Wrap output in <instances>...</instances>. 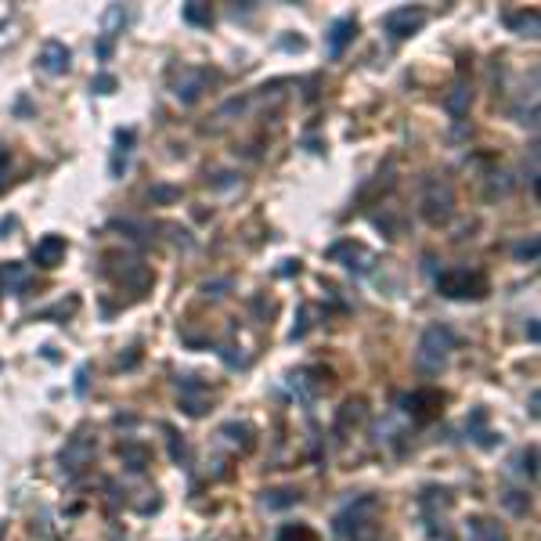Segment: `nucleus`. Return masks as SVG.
I'll return each mask as SVG.
<instances>
[{
    "label": "nucleus",
    "mask_w": 541,
    "mask_h": 541,
    "mask_svg": "<svg viewBox=\"0 0 541 541\" xmlns=\"http://www.w3.org/2000/svg\"><path fill=\"white\" fill-rule=\"evenodd\" d=\"M167 437H170V455H174V462H177V466H188V441L181 437L174 426H167Z\"/></svg>",
    "instance_id": "nucleus-25"
},
{
    "label": "nucleus",
    "mask_w": 541,
    "mask_h": 541,
    "mask_svg": "<svg viewBox=\"0 0 541 541\" xmlns=\"http://www.w3.org/2000/svg\"><path fill=\"white\" fill-rule=\"evenodd\" d=\"M422 26H426V11H419V8H397V11H390V15L383 19V29H387L394 40H408V36H415Z\"/></svg>",
    "instance_id": "nucleus-8"
},
{
    "label": "nucleus",
    "mask_w": 541,
    "mask_h": 541,
    "mask_svg": "<svg viewBox=\"0 0 541 541\" xmlns=\"http://www.w3.org/2000/svg\"><path fill=\"white\" fill-rule=\"evenodd\" d=\"M112 228H116V231H127V238H134V242H145V238L152 235L145 224H134V221H116Z\"/></svg>",
    "instance_id": "nucleus-28"
},
{
    "label": "nucleus",
    "mask_w": 541,
    "mask_h": 541,
    "mask_svg": "<svg viewBox=\"0 0 541 541\" xmlns=\"http://www.w3.org/2000/svg\"><path fill=\"white\" fill-rule=\"evenodd\" d=\"M375 513H379V502L372 495L350 502L336 516V534H343L347 541H375Z\"/></svg>",
    "instance_id": "nucleus-2"
},
{
    "label": "nucleus",
    "mask_w": 541,
    "mask_h": 541,
    "mask_svg": "<svg viewBox=\"0 0 541 541\" xmlns=\"http://www.w3.org/2000/svg\"><path fill=\"white\" fill-rule=\"evenodd\" d=\"M483 419H487V411H483V408H476V411H473V419H469V437H473L476 444H483V448H487V444H495V433H483Z\"/></svg>",
    "instance_id": "nucleus-23"
},
{
    "label": "nucleus",
    "mask_w": 541,
    "mask_h": 541,
    "mask_svg": "<svg viewBox=\"0 0 541 541\" xmlns=\"http://www.w3.org/2000/svg\"><path fill=\"white\" fill-rule=\"evenodd\" d=\"M537 336H541V332H537V317H530V321H527V340L537 343Z\"/></svg>",
    "instance_id": "nucleus-36"
},
{
    "label": "nucleus",
    "mask_w": 541,
    "mask_h": 541,
    "mask_svg": "<svg viewBox=\"0 0 541 541\" xmlns=\"http://www.w3.org/2000/svg\"><path fill=\"white\" fill-rule=\"evenodd\" d=\"M455 347H458V336L448 329V325H429V329L422 332V340H419V350H415V368L426 372V375L441 372Z\"/></svg>",
    "instance_id": "nucleus-1"
},
{
    "label": "nucleus",
    "mask_w": 541,
    "mask_h": 541,
    "mask_svg": "<svg viewBox=\"0 0 541 541\" xmlns=\"http://www.w3.org/2000/svg\"><path fill=\"white\" fill-rule=\"evenodd\" d=\"M325 256H329V260H343V256H347V267H350V270H357V275H364V270L372 267V253H368L364 246L350 242V238H347V242H336Z\"/></svg>",
    "instance_id": "nucleus-12"
},
{
    "label": "nucleus",
    "mask_w": 541,
    "mask_h": 541,
    "mask_svg": "<svg viewBox=\"0 0 541 541\" xmlns=\"http://www.w3.org/2000/svg\"><path fill=\"white\" fill-rule=\"evenodd\" d=\"M148 199H152V202H177V199H181V188H174V184H152V188H148Z\"/></svg>",
    "instance_id": "nucleus-26"
},
{
    "label": "nucleus",
    "mask_w": 541,
    "mask_h": 541,
    "mask_svg": "<svg viewBox=\"0 0 541 541\" xmlns=\"http://www.w3.org/2000/svg\"><path fill=\"white\" fill-rule=\"evenodd\" d=\"M120 22H127V11H123L120 4H112V8L105 11V36H108V40L116 36V26H120Z\"/></svg>",
    "instance_id": "nucleus-27"
},
{
    "label": "nucleus",
    "mask_w": 541,
    "mask_h": 541,
    "mask_svg": "<svg viewBox=\"0 0 541 541\" xmlns=\"http://www.w3.org/2000/svg\"><path fill=\"white\" fill-rule=\"evenodd\" d=\"M90 458H94V437H87V433L80 429V433H73V437L65 441V448H62V455H58V466H62V473L76 476Z\"/></svg>",
    "instance_id": "nucleus-5"
},
{
    "label": "nucleus",
    "mask_w": 541,
    "mask_h": 541,
    "mask_svg": "<svg viewBox=\"0 0 541 541\" xmlns=\"http://www.w3.org/2000/svg\"><path fill=\"white\" fill-rule=\"evenodd\" d=\"M181 19H184L188 26H206V29H209L213 11H209V4H199V0H191V4H184V8H181Z\"/></svg>",
    "instance_id": "nucleus-21"
},
{
    "label": "nucleus",
    "mask_w": 541,
    "mask_h": 541,
    "mask_svg": "<svg viewBox=\"0 0 541 541\" xmlns=\"http://www.w3.org/2000/svg\"><path fill=\"white\" fill-rule=\"evenodd\" d=\"M537 404H541V394L534 390V394H530V415H534V419H537Z\"/></svg>",
    "instance_id": "nucleus-38"
},
{
    "label": "nucleus",
    "mask_w": 541,
    "mask_h": 541,
    "mask_svg": "<svg viewBox=\"0 0 541 541\" xmlns=\"http://www.w3.org/2000/svg\"><path fill=\"white\" fill-rule=\"evenodd\" d=\"M437 293L448 296V300H483L487 296V278L480 275V270L455 267V270L437 275Z\"/></svg>",
    "instance_id": "nucleus-4"
},
{
    "label": "nucleus",
    "mask_w": 541,
    "mask_h": 541,
    "mask_svg": "<svg viewBox=\"0 0 541 541\" xmlns=\"http://www.w3.org/2000/svg\"><path fill=\"white\" fill-rule=\"evenodd\" d=\"M419 209H422V221H429L433 228L448 224L451 213H455V191H451V184L441 181V177H429L426 188H422Z\"/></svg>",
    "instance_id": "nucleus-3"
},
{
    "label": "nucleus",
    "mask_w": 541,
    "mask_h": 541,
    "mask_svg": "<svg viewBox=\"0 0 541 541\" xmlns=\"http://www.w3.org/2000/svg\"><path fill=\"white\" fill-rule=\"evenodd\" d=\"M108 54H112V40L101 36V40H98V58H101V62H108Z\"/></svg>",
    "instance_id": "nucleus-33"
},
{
    "label": "nucleus",
    "mask_w": 541,
    "mask_h": 541,
    "mask_svg": "<svg viewBox=\"0 0 541 541\" xmlns=\"http://www.w3.org/2000/svg\"><path fill=\"white\" fill-rule=\"evenodd\" d=\"M213 80H216V76H213L209 69H191V65H184V69L177 73V80H174V94H177L181 105H195Z\"/></svg>",
    "instance_id": "nucleus-6"
},
{
    "label": "nucleus",
    "mask_w": 541,
    "mask_h": 541,
    "mask_svg": "<svg viewBox=\"0 0 541 541\" xmlns=\"http://www.w3.org/2000/svg\"><path fill=\"white\" fill-rule=\"evenodd\" d=\"M134 361H137V350H130V354H127V357H120V364H127V368H130V364H134Z\"/></svg>",
    "instance_id": "nucleus-40"
},
{
    "label": "nucleus",
    "mask_w": 541,
    "mask_h": 541,
    "mask_svg": "<svg viewBox=\"0 0 541 541\" xmlns=\"http://www.w3.org/2000/svg\"><path fill=\"white\" fill-rule=\"evenodd\" d=\"M65 249H69V246H65L62 235H43V238L33 246V263L51 270V267H58V263L65 260Z\"/></svg>",
    "instance_id": "nucleus-10"
},
{
    "label": "nucleus",
    "mask_w": 541,
    "mask_h": 541,
    "mask_svg": "<svg viewBox=\"0 0 541 541\" xmlns=\"http://www.w3.org/2000/svg\"><path fill=\"white\" fill-rule=\"evenodd\" d=\"M221 437H224L228 444H235V448L242 444V451L253 448V429H249L246 422H224V426H221Z\"/></svg>",
    "instance_id": "nucleus-20"
},
{
    "label": "nucleus",
    "mask_w": 541,
    "mask_h": 541,
    "mask_svg": "<svg viewBox=\"0 0 541 541\" xmlns=\"http://www.w3.org/2000/svg\"><path fill=\"white\" fill-rule=\"evenodd\" d=\"M307 314H310V307H300V325L293 329V340H303L307 336V329H310V321H307Z\"/></svg>",
    "instance_id": "nucleus-32"
},
{
    "label": "nucleus",
    "mask_w": 541,
    "mask_h": 541,
    "mask_svg": "<svg viewBox=\"0 0 541 541\" xmlns=\"http://www.w3.org/2000/svg\"><path fill=\"white\" fill-rule=\"evenodd\" d=\"M76 394H87V368H76Z\"/></svg>",
    "instance_id": "nucleus-35"
},
{
    "label": "nucleus",
    "mask_w": 541,
    "mask_h": 541,
    "mask_svg": "<svg viewBox=\"0 0 541 541\" xmlns=\"http://www.w3.org/2000/svg\"><path fill=\"white\" fill-rule=\"evenodd\" d=\"M278 541H317V534L307 523H285L278 530Z\"/></svg>",
    "instance_id": "nucleus-24"
},
{
    "label": "nucleus",
    "mask_w": 541,
    "mask_h": 541,
    "mask_svg": "<svg viewBox=\"0 0 541 541\" xmlns=\"http://www.w3.org/2000/svg\"><path fill=\"white\" fill-rule=\"evenodd\" d=\"M505 26L516 33V36H537V11L530 8V11H513L509 19H505Z\"/></svg>",
    "instance_id": "nucleus-19"
},
{
    "label": "nucleus",
    "mask_w": 541,
    "mask_h": 541,
    "mask_svg": "<svg viewBox=\"0 0 541 541\" xmlns=\"http://www.w3.org/2000/svg\"><path fill=\"white\" fill-rule=\"evenodd\" d=\"M537 249H541V246H537V238H534V235H530L527 242H516V246H513L516 260H530V263L537 260Z\"/></svg>",
    "instance_id": "nucleus-29"
},
{
    "label": "nucleus",
    "mask_w": 541,
    "mask_h": 541,
    "mask_svg": "<svg viewBox=\"0 0 541 541\" xmlns=\"http://www.w3.org/2000/svg\"><path fill=\"white\" fill-rule=\"evenodd\" d=\"M108 275H112L120 285H127V289H134L137 296L152 285V270L141 263V260H123V267L120 270H108Z\"/></svg>",
    "instance_id": "nucleus-11"
},
{
    "label": "nucleus",
    "mask_w": 541,
    "mask_h": 541,
    "mask_svg": "<svg viewBox=\"0 0 541 541\" xmlns=\"http://www.w3.org/2000/svg\"><path fill=\"white\" fill-rule=\"evenodd\" d=\"M296 502H300V491H293V487L263 491V505H267V509H285V505H296Z\"/></svg>",
    "instance_id": "nucleus-22"
},
{
    "label": "nucleus",
    "mask_w": 541,
    "mask_h": 541,
    "mask_svg": "<svg viewBox=\"0 0 541 541\" xmlns=\"http://www.w3.org/2000/svg\"><path fill=\"white\" fill-rule=\"evenodd\" d=\"M354 33H357V22H354V19H336V22H332V29L325 33L329 58H343V51H347V43L354 40Z\"/></svg>",
    "instance_id": "nucleus-13"
},
{
    "label": "nucleus",
    "mask_w": 541,
    "mask_h": 541,
    "mask_svg": "<svg viewBox=\"0 0 541 541\" xmlns=\"http://www.w3.org/2000/svg\"><path fill=\"white\" fill-rule=\"evenodd\" d=\"M231 177H235V174H216L213 188H228V184H231Z\"/></svg>",
    "instance_id": "nucleus-37"
},
{
    "label": "nucleus",
    "mask_w": 541,
    "mask_h": 541,
    "mask_svg": "<svg viewBox=\"0 0 541 541\" xmlns=\"http://www.w3.org/2000/svg\"><path fill=\"white\" fill-rule=\"evenodd\" d=\"M11 228H15V221H0V238H8Z\"/></svg>",
    "instance_id": "nucleus-39"
},
{
    "label": "nucleus",
    "mask_w": 541,
    "mask_h": 541,
    "mask_svg": "<svg viewBox=\"0 0 541 541\" xmlns=\"http://www.w3.org/2000/svg\"><path fill=\"white\" fill-rule=\"evenodd\" d=\"M469 105H473V87L466 80H458L448 94H444V108L451 112V120H466L469 116Z\"/></svg>",
    "instance_id": "nucleus-16"
},
{
    "label": "nucleus",
    "mask_w": 541,
    "mask_h": 541,
    "mask_svg": "<svg viewBox=\"0 0 541 541\" xmlns=\"http://www.w3.org/2000/svg\"><path fill=\"white\" fill-rule=\"evenodd\" d=\"M120 458H123V466H127L130 473H141V469L152 462V451H148L141 441H123V444H120Z\"/></svg>",
    "instance_id": "nucleus-17"
},
{
    "label": "nucleus",
    "mask_w": 541,
    "mask_h": 541,
    "mask_svg": "<svg viewBox=\"0 0 541 541\" xmlns=\"http://www.w3.org/2000/svg\"><path fill=\"white\" fill-rule=\"evenodd\" d=\"M134 141H137V134H134L130 127H127V130H116V152H112V162H108V174H112V177H123V174H127Z\"/></svg>",
    "instance_id": "nucleus-14"
},
{
    "label": "nucleus",
    "mask_w": 541,
    "mask_h": 541,
    "mask_svg": "<svg viewBox=\"0 0 541 541\" xmlns=\"http://www.w3.org/2000/svg\"><path fill=\"white\" fill-rule=\"evenodd\" d=\"M221 289H228V282H213V285L206 282V285H202V293H206V296H224Z\"/></svg>",
    "instance_id": "nucleus-34"
},
{
    "label": "nucleus",
    "mask_w": 541,
    "mask_h": 541,
    "mask_svg": "<svg viewBox=\"0 0 541 541\" xmlns=\"http://www.w3.org/2000/svg\"><path fill=\"white\" fill-rule=\"evenodd\" d=\"M401 408L415 422H429L433 415L444 408V397H441V390H411L408 397H401Z\"/></svg>",
    "instance_id": "nucleus-7"
},
{
    "label": "nucleus",
    "mask_w": 541,
    "mask_h": 541,
    "mask_svg": "<svg viewBox=\"0 0 541 541\" xmlns=\"http://www.w3.org/2000/svg\"><path fill=\"white\" fill-rule=\"evenodd\" d=\"M29 289V270L26 263L11 260V263H0V293H26Z\"/></svg>",
    "instance_id": "nucleus-15"
},
{
    "label": "nucleus",
    "mask_w": 541,
    "mask_h": 541,
    "mask_svg": "<svg viewBox=\"0 0 541 541\" xmlns=\"http://www.w3.org/2000/svg\"><path fill=\"white\" fill-rule=\"evenodd\" d=\"M8 167H11V155H8L4 145H0V191H4V184H8Z\"/></svg>",
    "instance_id": "nucleus-31"
},
{
    "label": "nucleus",
    "mask_w": 541,
    "mask_h": 541,
    "mask_svg": "<svg viewBox=\"0 0 541 541\" xmlns=\"http://www.w3.org/2000/svg\"><path fill=\"white\" fill-rule=\"evenodd\" d=\"M361 419H364V401L357 397H350L343 408H340V415H336V433L343 437V433H350V426H361Z\"/></svg>",
    "instance_id": "nucleus-18"
},
{
    "label": "nucleus",
    "mask_w": 541,
    "mask_h": 541,
    "mask_svg": "<svg viewBox=\"0 0 541 541\" xmlns=\"http://www.w3.org/2000/svg\"><path fill=\"white\" fill-rule=\"evenodd\" d=\"M90 90H98V94H112V90H116V76H108V73H101V76H94V83H90Z\"/></svg>",
    "instance_id": "nucleus-30"
},
{
    "label": "nucleus",
    "mask_w": 541,
    "mask_h": 541,
    "mask_svg": "<svg viewBox=\"0 0 541 541\" xmlns=\"http://www.w3.org/2000/svg\"><path fill=\"white\" fill-rule=\"evenodd\" d=\"M69 65H73V51L62 40H47L40 51V69L51 76H62V73H69Z\"/></svg>",
    "instance_id": "nucleus-9"
}]
</instances>
